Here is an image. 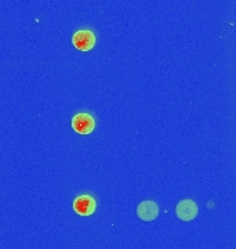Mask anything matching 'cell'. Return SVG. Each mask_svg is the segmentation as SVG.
I'll return each instance as SVG.
<instances>
[{
	"mask_svg": "<svg viewBox=\"0 0 236 249\" xmlns=\"http://www.w3.org/2000/svg\"><path fill=\"white\" fill-rule=\"evenodd\" d=\"M96 127L94 118L90 114H78L72 118V129L79 134H90Z\"/></svg>",
	"mask_w": 236,
	"mask_h": 249,
	"instance_id": "obj_1",
	"label": "cell"
},
{
	"mask_svg": "<svg viewBox=\"0 0 236 249\" xmlns=\"http://www.w3.org/2000/svg\"><path fill=\"white\" fill-rule=\"evenodd\" d=\"M96 199L91 196H80L73 201V211L80 216H90L96 212Z\"/></svg>",
	"mask_w": 236,
	"mask_h": 249,
	"instance_id": "obj_4",
	"label": "cell"
},
{
	"mask_svg": "<svg viewBox=\"0 0 236 249\" xmlns=\"http://www.w3.org/2000/svg\"><path fill=\"white\" fill-rule=\"evenodd\" d=\"M137 214L144 222H152L159 214V206L155 201H144L137 208Z\"/></svg>",
	"mask_w": 236,
	"mask_h": 249,
	"instance_id": "obj_5",
	"label": "cell"
},
{
	"mask_svg": "<svg viewBox=\"0 0 236 249\" xmlns=\"http://www.w3.org/2000/svg\"><path fill=\"white\" fill-rule=\"evenodd\" d=\"M72 43L80 52H88L96 45V36L91 31H78L72 37Z\"/></svg>",
	"mask_w": 236,
	"mask_h": 249,
	"instance_id": "obj_3",
	"label": "cell"
},
{
	"mask_svg": "<svg viewBox=\"0 0 236 249\" xmlns=\"http://www.w3.org/2000/svg\"><path fill=\"white\" fill-rule=\"evenodd\" d=\"M198 205L193 202L192 199H183L175 206V214L178 219L183 222H191L198 214Z\"/></svg>",
	"mask_w": 236,
	"mask_h": 249,
	"instance_id": "obj_2",
	"label": "cell"
}]
</instances>
